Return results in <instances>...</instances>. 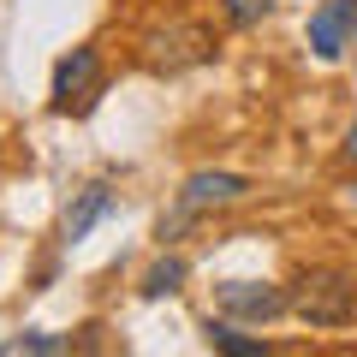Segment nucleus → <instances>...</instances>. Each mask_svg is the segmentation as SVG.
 <instances>
[{"label":"nucleus","instance_id":"obj_11","mask_svg":"<svg viewBox=\"0 0 357 357\" xmlns=\"http://www.w3.org/2000/svg\"><path fill=\"white\" fill-rule=\"evenodd\" d=\"M220 13H227L232 30H250V24H262L274 13V0H220Z\"/></svg>","mask_w":357,"mask_h":357},{"label":"nucleus","instance_id":"obj_6","mask_svg":"<svg viewBox=\"0 0 357 357\" xmlns=\"http://www.w3.org/2000/svg\"><path fill=\"white\" fill-rule=\"evenodd\" d=\"M351 42H357V0H328L310 18V54L316 60H340Z\"/></svg>","mask_w":357,"mask_h":357},{"label":"nucleus","instance_id":"obj_3","mask_svg":"<svg viewBox=\"0 0 357 357\" xmlns=\"http://www.w3.org/2000/svg\"><path fill=\"white\" fill-rule=\"evenodd\" d=\"M208 60H215V30H203V24H167V30L143 36V66L161 77H178V72L208 66Z\"/></svg>","mask_w":357,"mask_h":357},{"label":"nucleus","instance_id":"obj_1","mask_svg":"<svg viewBox=\"0 0 357 357\" xmlns=\"http://www.w3.org/2000/svg\"><path fill=\"white\" fill-rule=\"evenodd\" d=\"M292 316L310 328H351L357 321V274L351 268H304L292 280Z\"/></svg>","mask_w":357,"mask_h":357},{"label":"nucleus","instance_id":"obj_5","mask_svg":"<svg viewBox=\"0 0 357 357\" xmlns=\"http://www.w3.org/2000/svg\"><path fill=\"white\" fill-rule=\"evenodd\" d=\"M220 310H227L232 321H274V316H286V310H292V292H286V286H256V280H227L220 286Z\"/></svg>","mask_w":357,"mask_h":357},{"label":"nucleus","instance_id":"obj_12","mask_svg":"<svg viewBox=\"0 0 357 357\" xmlns=\"http://www.w3.org/2000/svg\"><path fill=\"white\" fill-rule=\"evenodd\" d=\"M345 155H351V161H357V126L345 131Z\"/></svg>","mask_w":357,"mask_h":357},{"label":"nucleus","instance_id":"obj_9","mask_svg":"<svg viewBox=\"0 0 357 357\" xmlns=\"http://www.w3.org/2000/svg\"><path fill=\"white\" fill-rule=\"evenodd\" d=\"M72 351L66 333H13V340H0V357H60Z\"/></svg>","mask_w":357,"mask_h":357},{"label":"nucleus","instance_id":"obj_8","mask_svg":"<svg viewBox=\"0 0 357 357\" xmlns=\"http://www.w3.org/2000/svg\"><path fill=\"white\" fill-rule=\"evenodd\" d=\"M203 340L215 345V351H227V357H262L268 351V340H250V333H238L232 321H203Z\"/></svg>","mask_w":357,"mask_h":357},{"label":"nucleus","instance_id":"obj_7","mask_svg":"<svg viewBox=\"0 0 357 357\" xmlns=\"http://www.w3.org/2000/svg\"><path fill=\"white\" fill-rule=\"evenodd\" d=\"M107 208H114V185H107V178H89L84 191H77V203L66 208V220H60V244H77Z\"/></svg>","mask_w":357,"mask_h":357},{"label":"nucleus","instance_id":"obj_4","mask_svg":"<svg viewBox=\"0 0 357 357\" xmlns=\"http://www.w3.org/2000/svg\"><path fill=\"white\" fill-rule=\"evenodd\" d=\"M238 197H250V178H244V173H220V167L191 173V178H185V191H178V208L161 220V238H178L185 220L208 215V208H227V203H238Z\"/></svg>","mask_w":357,"mask_h":357},{"label":"nucleus","instance_id":"obj_2","mask_svg":"<svg viewBox=\"0 0 357 357\" xmlns=\"http://www.w3.org/2000/svg\"><path fill=\"white\" fill-rule=\"evenodd\" d=\"M107 96V72H102V54L96 48H72L60 66H54V89H48V107L60 119H84L96 114V102Z\"/></svg>","mask_w":357,"mask_h":357},{"label":"nucleus","instance_id":"obj_10","mask_svg":"<svg viewBox=\"0 0 357 357\" xmlns=\"http://www.w3.org/2000/svg\"><path fill=\"white\" fill-rule=\"evenodd\" d=\"M191 268H185V256H161V262L143 274V298H167V292H178V280H185Z\"/></svg>","mask_w":357,"mask_h":357}]
</instances>
